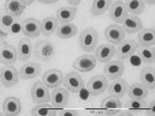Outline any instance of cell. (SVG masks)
Segmentation results:
<instances>
[{
    "mask_svg": "<svg viewBox=\"0 0 155 116\" xmlns=\"http://www.w3.org/2000/svg\"><path fill=\"white\" fill-rule=\"evenodd\" d=\"M101 108H104V109H119V108L122 107V102L121 100L119 99L118 97H115V96H107L103 99L101 101Z\"/></svg>",
    "mask_w": 155,
    "mask_h": 116,
    "instance_id": "cell-33",
    "label": "cell"
},
{
    "mask_svg": "<svg viewBox=\"0 0 155 116\" xmlns=\"http://www.w3.org/2000/svg\"><path fill=\"white\" fill-rule=\"evenodd\" d=\"M17 53H18V60H20V61L25 62L27 60H29L33 54L32 42L27 38H22L18 43Z\"/></svg>",
    "mask_w": 155,
    "mask_h": 116,
    "instance_id": "cell-20",
    "label": "cell"
},
{
    "mask_svg": "<svg viewBox=\"0 0 155 116\" xmlns=\"http://www.w3.org/2000/svg\"><path fill=\"white\" fill-rule=\"evenodd\" d=\"M63 82H64L66 89L73 93H78L82 91L84 85L83 77L77 72H70L67 73L66 76L63 79Z\"/></svg>",
    "mask_w": 155,
    "mask_h": 116,
    "instance_id": "cell-7",
    "label": "cell"
},
{
    "mask_svg": "<svg viewBox=\"0 0 155 116\" xmlns=\"http://www.w3.org/2000/svg\"><path fill=\"white\" fill-rule=\"evenodd\" d=\"M127 94L130 98H146L148 96V89L142 82H135L128 86Z\"/></svg>",
    "mask_w": 155,
    "mask_h": 116,
    "instance_id": "cell-27",
    "label": "cell"
},
{
    "mask_svg": "<svg viewBox=\"0 0 155 116\" xmlns=\"http://www.w3.org/2000/svg\"><path fill=\"white\" fill-rule=\"evenodd\" d=\"M33 52L39 61L49 62L54 58L56 54V48L51 42L49 41H40L35 45Z\"/></svg>",
    "mask_w": 155,
    "mask_h": 116,
    "instance_id": "cell-2",
    "label": "cell"
},
{
    "mask_svg": "<svg viewBox=\"0 0 155 116\" xmlns=\"http://www.w3.org/2000/svg\"><path fill=\"white\" fill-rule=\"evenodd\" d=\"M57 114L60 116H78L79 115V111L74 110V109H65V110L60 111Z\"/></svg>",
    "mask_w": 155,
    "mask_h": 116,
    "instance_id": "cell-36",
    "label": "cell"
},
{
    "mask_svg": "<svg viewBox=\"0 0 155 116\" xmlns=\"http://www.w3.org/2000/svg\"><path fill=\"white\" fill-rule=\"evenodd\" d=\"M69 101V92L66 89L63 87H55L53 89L51 94V102L52 106L57 109L64 108Z\"/></svg>",
    "mask_w": 155,
    "mask_h": 116,
    "instance_id": "cell-13",
    "label": "cell"
},
{
    "mask_svg": "<svg viewBox=\"0 0 155 116\" xmlns=\"http://www.w3.org/2000/svg\"><path fill=\"white\" fill-rule=\"evenodd\" d=\"M125 71V65L121 60L110 61L104 66V76L110 79L121 77Z\"/></svg>",
    "mask_w": 155,
    "mask_h": 116,
    "instance_id": "cell-10",
    "label": "cell"
},
{
    "mask_svg": "<svg viewBox=\"0 0 155 116\" xmlns=\"http://www.w3.org/2000/svg\"><path fill=\"white\" fill-rule=\"evenodd\" d=\"M117 49H115L114 57H116L117 60H123L129 58L136 52L137 48H138V42L133 40V39H129V40H123L119 45H117Z\"/></svg>",
    "mask_w": 155,
    "mask_h": 116,
    "instance_id": "cell-4",
    "label": "cell"
},
{
    "mask_svg": "<svg viewBox=\"0 0 155 116\" xmlns=\"http://www.w3.org/2000/svg\"><path fill=\"white\" fill-rule=\"evenodd\" d=\"M126 11L132 15H139L145 9V3L142 0H124Z\"/></svg>",
    "mask_w": 155,
    "mask_h": 116,
    "instance_id": "cell-31",
    "label": "cell"
},
{
    "mask_svg": "<svg viewBox=\"0 0 155 116\" xmlns=\"http://www.w3.org/2000/svg\"><path fill=\"white\" fill-rule=\"evenodd\" d=\"M41 72V66L37 63H27L20 68L19 76L23 79H30L36 77Z\"/></svg>",
    "mask_w": 155,
    "mask_h": 116,
    "instance_id": "cell-22",
    "label": "cell"
},
{
    "mask_svg": "<svg viewBox=\"0 0 155 116\" xmlns=\"http://www.w3.org/2000/svg\"><path fill=\"white\" fill-rule=\"evenodd\" d=\"M111 5V0H94L91 7V13L94 16H100L107 12Z\"/></svg>",
    "mask_w": 155,
    "mask_h": 116,
    "instance_id": "cell-32",
    "label": "cell"
},
{
    "mask_svg": "<svg viewBox=\"0 0 155 116\" xmlns=\"http://www.w3.org/2000/svg\"><path fill=\"white\" fill-rule=\"evenodd\" d=\"M67 1H68L69 4H71L72 6H78L81 4L82 0H67Z\"/></svg>",
    "mask_w": 155,
    "mask_h": 116,
    "instance_id": "cell-39",
    "label": "cell"
},
{
    "mask_svg": "<svg viewBox=\"0 0 155 116\" xmlns=\"http://www.w3.org/2000/svg\"><path fill=\"white\" fill-rule=\"evenodd\" d=\"M137 55L140 60L145 64H153L155 61V50L153 47H144L138 46L137 48Z\"/></svg>",
    "mask_w": 155,
    "mask_h": 116,
    "instance_id": "cell-30",
    "label": "cell"
},
{
    "mask_svg": "<svg viewBox=\"0 0 155 116\" xmlns=\"http://www.w3.org/2000/svg\"><path fill=\"white\" fill-rule=\"evenodd\" d=\"M148 102L145 100V98H130L124 104V106L128 109H144L147 107Z\"/></svg>",
    "mask_w": 155,
    "mask_h": 116,
    "instance_id": "cell-35",
    "label": "cell"
},
{
    "mask_svg": "<svg viewBox=\"0 0 155 116\" xmlns=\"http://www.w3.org/2000/svg\"><path fill=\"white\" fill-rule=\"evenodd\" d=\"M2 115H4V113H3V112L0 111V116H2Z\"/></svg>",
    "mask_w": 155,
    "mask_h": 116,
    "instance_id": "cell-45",
    "label": "cell"
},
{
    "mask_svg": "<svg viewBox=\"0 0 155 116\" xmlns=\"http://www.w3.org/2000/svg\"><path fill=\"white\" fill-rule=\"evenodd\" d=\"M18 72L12 65H4L0 69V82L6 87H12L18 83Z\"/></svg>",
    "mask_w": 155,
    "mask_h": 116,
    "instance_id": "cell-5",
    "label": "cell"
},
{
    "mask_svg": "<svg viewBox=\"0 0 155 116\" xmlns=\"http://www.w3.org/2000/svg\"><path fill=\"white\" fill-rule=\"evenodd\" d=\"M96 59L101 63L107 64L111 61L115 54V47L112 44H101L96 48Z\"/></svg>",
    "mask_w": 155,
    "mask_h": 116,
    "instance_id": "cell-16",
    "label": "cell"
},
{
    "mask_svg": "<svg viewBox=\"0 0 155 116\" xmlns=\"http://www.w3.org/2000/svg\"><path fill=\"white\" fill-rule=\"evenodd\" d=\"M108 82L104 75H97L93 76L87 82V90L91 96H98L107 89Z\"/></svg>",
    "mask_w": 155,
    "mask_h": 116,
    "instance_id": "cell-3",
    "label": "cell"
},
{
    "mask_svg": "<svg viewBox=\"0 0 155 116\" xmlns=\"http://www.w3.org/2000/svg\"><path fill=\"white\" fill-rule=\"evenodd\" d=\"M153 107H154V101H152V102H150L148 109H147V113H148V114H152V115H153V114H154Z\"/></svg>",
    "mask_w": 155,
    "mask_h": 116,
    "instance_id": "cell-40",
    "label": "cell"
},
{
    "mask_svg": "<svg viewBox=\"0 0 155 116\" xmlns=\"http://www.w3.org/2000/svg\"><path fill=\"white\" fill-rule=\"evenodd\" d=\"M76 15H77V9L72 6L61 7L56 12V18H57L58 22H60L61 24L72 22L76 18Z\"/></svg>",
    "mask_w": 155,
    "mask_h": 116,
    "instance_id": "cell-24",
    "label": "cell"
},
{
    "mask_svg": "<svg viewBox=\"0 0 155 116\" xmlns=\"http://www.w3.org/2000/svg\"><path fill=\"white\" fill-rule=\"evenodd\" d=\"M56 33H57V36L61 39H70L77 35L78 27L72 22L63 23L60 26H58Z\"/></svg>",
    "mask_w": 155,
    "mask_h": 116,
    "instance_id": "cell-28",
    "label": "cell"
},
{
    "mask_svg": "<svg viewBox=\"0 0 155 116\" xmlns=\"http://www.w3.org/2000/svg\"><path fill=\"white\" fill-rule=\"evenodd\" d=\"M17 21V17L12 16L5 10L0 11V26L5 30H9L12 25Z\"/></svg>",
    "mask_w": 155,
    "mask_h": 116,
    "instance_id": "cell-34",
    "label": "cell"
},
{
    "mask_svg": "<svg viewBox=\"0 0 155 116\" xmlns=\"http://www.w3.org/2000/svg\"><path fill=\"white\" fill-rule=\"evenodd\" d=\"M3 36H4V33H3V31L1 29V26H0V39H1Z\"/></svg>",
    "mask_w": 155,
    "mask_h": 116,
    "instance_id": "cell-44",
    "label": "cell"
},
{
    "mask_svg": "<svg viewBox=\"0 0 155 116\" xmlns=\"http://www.w3.org/2000/svg\"><path fill=\"white\" fill-rule=\"evenodd\" d=\"M142 1L148 5H154V3H155V0H142Z\"/></svg>",
    "mask_w": 155,
    "mask_h": 116,
    "instance_id": "cell-42",
    "label": "cell"
},
{
    "mask_svg": "<svg viewBox=\"0 0 155 116\" xmlns=\"http://www.w3.org/2000/svg\"><path fill=\"white\" fill-rule=\"evenodd\" d=\"M21 32L26 37L36 38L41 33V22L34 18H27L21 22Z\"/></svg>",
    "mask_w": 155,
    "mask_h": 116,
    "instance_id": "cell-12",
    "label": "cell"
},
{
    "mask_svg": "<svg viewBox=\"0 0 155 116\" xmlns=\"http://www.w3.org/2000/svg\"><path fill=\"white\" fill-rule=\"evenodd\" d=\"M117 115H119V116H127V115H128V116H132L133 113H131V112L125 111V112H118Z\"/></svg>",
    "mask_w": 155,
    "mask_h": 116,
    "instance_id": "cell-41",
    "label": "cell"
},
{
    "mask_svg": "<svg viewBox=\"0 0 155 116\" xmlns=\"http://www.w3.org/2000/svg\"><path fill=\"white\" fill-rule=\"evenodd\" d=\"M139 79L147 89L153 90L155 87V69L153 66H144L140 71Z\"/></svg>",
    "mask_w": 155,
    "mask_h": 116,
    "instance_id": "cell-23",
    "label": "cell"
},
{
    "mask_svg": "<svg viewBox=\"0 0 155 116\" xmlns=\"http://www.w3.org/2000/svg\"><path fill=\"white\" fill-rule=\"evenodd\" d=\"M31 114L34 116H55L57 115V111L51 104L47 102L39 103L31 109Z\"/></svg>",
    "mask_w": 155,
    "mask_h": 116,
    "instance_id": "cell-29",
    "label": "cell"
},
{
    "mask_svg": "<svg viewBox=\"0 0 155 116\" xmlns=\"http://www.w3.org/2000/svg\"><path fill=\"white\" fill-rule=\"evenodd\" d=\"M31 96L34 102L36 103H45L51 100L49 89L43 82H40V80L35 82L31 87Z\"/></svg>",
    "mask_w": 155,
    "mask_h": 116,
    "instance_id": "cell-6",
    "label": "cell"
},
{
    "mask_svg": "<svg viewBox=\"0 0 155 116\" xmlns=\"http://www.w3.org/2000/svg\"><path fill=\"white\" fill-rule=\"evenodd\" d=\"M18 60V53L14 46L2 43L0 46V64L12 65Z\"/></svg>",
    "mask_w": 155,
    "mask_h": 116,
    "instance_id": "cell-11",
    "label": "cell"
},
{
    "mask_svg": "<svg viewBox=\"0 0 155 116\" xmlns=\"http://www.w3.org/2000/svg\"><path fill=\"white\" fill-rule=\"evenodd\" d=\"M108 14L112 21L115 23L120 24L127 16V11L125 9L124 3L121 0H115V1L110 5L108 8Z\"/></svg>",
    "mask_w": 155,
    "mask_h": 116,
    "instance_id": "cell-14",
    "label": "cell"
},
{
    "mask_svg": "<svg viewBox=\"0 0 155 116\" xmlns=\"http://www.w3.org/2000/svg\"><path fill=\"white\" fill-rule=\"evenodd\" d=\"M96 66H97V59L94 56L82 55L79 58H77L76 61L74 62L73 68L78 72H87L93 71L96 68Z\"/></svg>",
    "mask_w": 155,
    "mask_h": 116,
    "instance_id": "cell-9",
    "label": "cell"
},
{
    "mask_svg": "<svg viewBox=\"0 0 155 116\" xmlns=\"http://www.w3.org/2000/svg\"><path fill=\"white\" fill-rule=\"evenodd\" d=\"M26 3L23 0H6L4 10L14 17H19L26 9Z\"/></svg>",
    "mask_w": 155,
    "mask_h": 116,
    "instance_id": "cell-21",
    "label": "cell"
},
{
    "mask_svg": "<svg viewBox=\"0 0 155 116\" xmlns=\"http://www.w3.org/2000/svg\"><path fill=\"white\" fill-rule=\"evenodd\" d=\"M22 105L18 98L14 96H9L3 102V113L6 116H16L19 115Z\"/></svg>",
    "mask_w": 155,
    "mask_h": 116,
    "instance_id": "cell-19",
    "label": "cell"
},
{
    "mask_svg": "<svg viewBox=\"0 0 155 116\" xmlns=\"http://www.w3.org/2000/svg\"><path fill=\"white\" fill-rule=\"evenodd\" d=\"M63 72L58 69H51L47 71L43 76V82L48 89H55L61 85L63 82Z\"/></svg>",
    "mask_w": 155,
    "mask_h": 116,
    "instance_id": "cell-15",
    "label": "cell"
},
{
    "mask_svg": "<svg viewBox=\"0 0 155 116\" xmlns=\"http://www.w3.org/2000/svg\"><path fill=\"white\" fill-rule=\"evenodd\" d=\"M9 31H10V32H11V33H13V34H17V33H19L20 31H21V22H20V21L17 20L16 22L14 23L13 25H12V27L9 29Z\"/></svg>",
    "mask_w": 155,
    "mask_h": 116,
    "instance_id": "cell-37",
    "label": "cell"
},
{
    "mask_svg": "<svg viewBox=\"0 0 155 116\" xmlns=\"http://www.w3.org/2000/svg\"><path fill=\"white\" fill-rule=\"evenodd\" d=\"M37 1L43 3V4H54V3L58 2V0H37Z\"/></svg>",
    "mask_w": 155,
    "mask_h": 116,
    "instance_id": "cell-38",
    "label": "cell"
},
{
    "mask_svg": "<svg viewBox=\"0 0 155 116\" xmlns=\"http://www.w3.org/2000/svg\"><path fill=\"white\" fill-rule=\"evenodd\" d=\"M58 26H59V22L57 18L54 16H48L42 20L41 22V33L44 36L49 37L57 31Z\"/></svg>",
    "mask_w": 155,
    "mask_h": 116,
    "instance_id": "cell-26",
    "label": "cell"
},
{
    "mask_svg": "<svg viewBox=\"0 0 155 116\" xmlns=\"http://www.w3.org/2000/svg\"><path fill=\"white\" fill-rule=\"evenodd\" d=\"M121 24L123 31L127 34H134L143 29L142 21L139 19V17H137V15H132V14L126 16Z\"/></svg>",
    "mask_w": 155,
    "mask_h": 116,
    "instance_id": "cell-17",
    "label": "cell"
},
{
    "mask_svg": "<svg viewBox=\"0 0 155 116\" xmlns=\"http://www.w3.org/2000/svg\"><path fill=\"white\" fill-rule=\"evenodd\" d=\"M138 44L144 47H153L155 44V32L153 28H144L139 31L137 36Z\"/></svg>",
    "mask_w": 155,
    "mask_h": 116,
    "instance_id": "cell-25",
    "label": "cell"
},
{
    "mask_svg": "<svg viewBox=\"0 0 155 116\" xmlns=\"http://www.w3.org/2000/svg\"><path fill=\"white\" fill-rule=\"evenodd\" d=\"M107 89L110 95L121 98L125 95L126 91H127L128 83L126 82V79L119 77V79H116L114 82H111L110 84H108Z\"/></svg>",
    "mask_w": 155,
    "mask_h": 116,
    "instance_id": "cell-18",
    "label": "cell"
},
{
    "mask_svg": "<svg viewBox=\"0 0 155 116\" xmlns=\"http://www.w3.org/2000/svg\"><path fill=\"white\" fill-rule=\"evenodd\" d=\"M104 38L110 42V44L114 46L119 45L123 40H125V32L122 27L117 24H111L104 30Z\"/></svg>",
    "mask_w": 155,
    "mask_h": 116,
    "instance_id": "cell-8",
    "label": "cell"
},
{
    "mask_svg": "<svg viewBox=\"0 0 155 116\" xmlns=\"http://www.w3.org/2000/svg\"><path fill=\"white\" fill-rule=\"evenodd\" d=\"M98 41V34L96 28L87 27L80 34V47L87 53L94 52Z\"/></svg>",
    "mask_w": 155,
    "mask_h": 116,
    "instance_id": "cell-1",
    "label": "cell"
},
{
    "mask_svg": "<svg viewBox=\"0 0 155 116\" xmlns=\"http://www.w3.org/2000/svg\"><path fill=\"white\" fill-rule=\"evenodd\" d=\"M23 1L26 3V5H32L36 0H23Z\"/></svg>",
    "mask_w": 155,
    "mask_h": 116,
    "instance_id": "cell-43",
    "label": "cell"
}]
</instances>
